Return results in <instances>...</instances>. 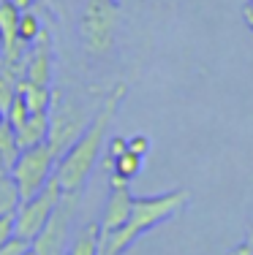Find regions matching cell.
<instances>
[{"mask_svg": "<svg viewBox=\"0 0 253 255\" xmlns=\"http://www.w3.org/2000/svg\"><path fill=\"white\" fill-rule=\"evenodd\" d=\"M125 93H128V84H125V82L114 84L112 93L106 95V101L101 103V109L93 114V120H90L87 128L82 130V136L76 138V141L71 144L68 152L57 160L55 179L60 182L63 193L82 190L84 182L90 179V171L95 168V163H98V157H101L106 133H109L112 120H114V114H117V109H120V103H123Z\"/></svg>", "mask_w": 253, "mask_h": 255, "instance_id": "1", "label": "cell"}, {"mask_svg": "<svg viewBox=\"0 0 253 255\" xmlns=\"http://www.w3.org/2000/svg\"><path fill=\"white\" fill-rule=\"evenodd\" d=\"M188 201L191 193L185 187L161 193V196H134V209H131V217L125 220V226L117 228L114 234L101 236V255H123L139 236H144L161 223L172 220L174 215H180Z\"/></svg>", "mask_w": 253, "mask_h": 255, "instance_id": "2", "label": "cell"}, {"mask_svg": "<svg viewBox=\"0 0 253 255\" xmlns=\"http://www.w3.org/2000/svg\"><path fill=\"white\" fill-rule=\"evenodd\" d=\"M120 27V3L117 0H87L79 16V38L87 54L104 57L114 49Z\"/></svg>", "mask_w": 253, "mask_h": 255, "instance_id": "3", "label": "cell"}, {"mask_svg": "<svg viewBox=\"0 0 253 255\" xmlns=\"http://www.w3.org/2000/svg\"><path fill=\"white\" fill-rule=\"evenodd\" d=\"M79 204H82V190L63 193V198L57 201L46 226L30 242L33 255H65L71 236H74V220H76V212H79Z\"/></svg>", "mask_w": 253, "mask_h": 255, "instance_id": "4", "label": "cell"}, {"mask_svg": "<svg viewBox=\"0 0 253 255\" xmlns=\"http://www.w3.org/2000/svg\"><path fill=\"white\" fill-rule=\"evenodd\" d=\"M90 117L84 109L74 101L63 98V90H52V103H49V147L55 157L60 160L71 149V144L82 136L87 128Z\"/></svg>", "mask_w": 253, "mask_h": 255, "instance_id": "5", "label": "cell"}, {"mask_svg": "<svg viewBox=\"0 0 253 255\" xmlns=\"http://www.w3.org/2000/svg\"><path fill=\"white\" fill-rule=\"evenodd\" d=\"M55 166H57V157L52 152L49 141L38 144V147H30V149H22L16 163L11 166V179L19 187L22 201L35 196L46 182L55 177Z\"/></svg>", "mask_w": 253, "mask_h": 255, "instance_id": "6", "label": "cell"}, {"mask_svg": "<svg viewBox=\"0 0 253 255\" xmlns=\"http://www.w3.org/2000/svg\"><path fill=\"white\" fill-rule=\"evenodd\" d=\"M60 198H63V187H60V182L52 177L35 196L25 198V201L16 206L14 234L22 236V239H27V242H33L35 236H38V231L46 226V220H49V215L55 212Z\"/></svg>", "mask_w": 253, "mask_h": 255, "instance_id": "7", "label": "cell"}, {"mask_svg": "<svg viewBox=\"0 0 253 255\" xmlns=\"http://www.w3.org/2000/svg\"><path fill=\"white\" fill-rule=\"evenodd\" d=\"M22 79H27L30 84H38V87H52V38L44 30L27 49Z\"/></svg>", "mask_w": 253, "mask_h": 255, "instance_id": "8", "label": "cell"}, {"mask_svg": "<svg viewBox=\"0 0 253 255\" xmlns=\"http://www.w3.org/2000/svg\"><path fill=\"white\" fill-rule=\"evenodd\" d=\"M131 209H134V193L131 187H109V198L104 204V212H101V236L114 234L117 228L125 226V220L131 217Z\"/></svg>", "mask_w": 253, "mask_h": 255, "instance_id": "9", "label": "cell"}, {"mask_svg": "<svg viewBox=\"0 0 253 255\" xmlns=\"http://www.w3.org/2000/svg\"><path fill=\"white\" fill-rule=\"evenodd\" d=\"M16 144L19 149H30L38 144L49 141V114H30L25 120V125L16 128Z\"/></svg>", "mask_w": 253, "mask_h": 255, "instance_id": "10", "label": "cell"}, {"mask_svg": "<svg viewBox=\"0 0 253 255\" xmlns=\"http://www.w3.org/2000/svg\"><path fill=\"white\" fill-rule=\"evenodd\" d=\"M65 255H101V228L98 223H84L82 228L74 231L71 245Z\"/></svg>", "mask_w": 253, "mask_h": 255, "instance_id": "11", "label": "cell"}, {"mask_svg": "<svg viewBox=\"0 0 253 255\" xmlns=\"http://www.w3.org/2000/svg\"><path fill=\"white\" fill-rule=\"evenodd\" d=\"M19 95L25 98L30 114H49V103H52V87H38V84H30L27 79H19L16 84Z\"/></svg>", "mask_w": 253, "mask_h": 255, "instance_id": "12", "label": "cell"}, {"mask_svg": "<svg viewBox=\"0 0 253 255\" xmlns=\"http://www.w3.org/2000/svg\"><path fill=\"white\" fill-rule=\"evenodd\" d=\"M19 16H22V11L16 8L11 0H0V41H3V44H11V41L16 38Z\"/></svg>", "mask_w": 253, "mask_h": 255, "instance_id": "13", "label": "cell"}, {"mask_svg": "<svg viewBox=\"0 0 253 255\" xmlns=\"http://www.w3.org/2000/svg\"><path fill=\"white\" fill-rule=\"evenodd\" d=\"M19 204H22V196H19L16 182L11 179V174H3V177H0V217L14 215Z\"/></svg>", "mask_w": 253, "mask_h": 255, "instance_id": "14", "label": "cell"}, {"mask_svg": "<svg viewBox=\"0 0 253 255\" xmlns=\"http://www.w3.org/2000/svg\"><path fill=\"white\" fill-rule=\"evenodd\" d=\"M19 144H16V133L14 128L8 123H0V157H3V163L8 166V174H11V166L16 163V157H19Z\"/></svg>", "mask_w": 253, "mask_h": 255, "instance_id": "15", "label": "cell"}, {"mask_svg": "<svg viewBox=\"0 0 253 255\" xmlns=\"http://www.w3.org/2000/svg\"><path fill=\"white\" fill-rule=\"evenodd\" d=\"M142 160H144V157H139V155H134V152H128V149H125V152L120 155V157H114V160H112V171L131 182V179L139 177Z\"/></svg>", "mask_w": 253, "mask_h": 255, "instance_id": "16", "label": "cell"}, {"mask_svg": "<svg viewBox=\"0 0 253 255\" xmlns=\"http://www.w3.org/2000/svg\"><path fill=\"white\" fill-rule=\"evenodd\" d=\"M16 84H19V79H16L14 74H8V71H0V112H3V117H5V112H8V106L14 103L16 98Z\"/></svg>", "mask_w": 253, "mask_h": 255, "instance_id": "17", "label": "cell"}, {"mask_svg": "<svg viewBox=\"0 0 253 255\" xmlns=\"http://www.w3.org/2000/svg\"><path fill=\"white\" fill-rule=\"evenodd\" d=\"M41 35V22L33 11H22L19 16V27H16V38H22L25 44H33L35 38Z\"/></svg>", "mask_w": 253, "mask_h": 255, "instance_id": "18", "label": "cell"}, {"mask_svg": "<svg viewBox=\"0 0 253 255\" xmlns=\"http://www.w3.org/2000/svg\"><path fill=\"white\" fill-rule=\"evenodd\" d=\"M30 117V109H27V103H25V98H22L19 93H16V98H14V103L8 106V112H5V123H8L11 128H22L25 125V120Z\"/></svg>", "mask_w": 253, "mask_h": 255, "instance_id": "19", "label": "cell"}, {"mask_svg": "<svg viewBox=\"0 0 253 255\" xmlns=\"http://www.w3.org/2000/svg\"><path fill=\"white\" fill-rule=\"evenodd\" d=\"M30 253V242L22 239V236H11L3 247H0V255H25Z\"/></svg>", "mask_w": 253, "mask_h": 255, "instance_id": "20", "label": "cell"}, {"mask_svg": "<svg viewBox=\"0 0 253 255\" xmlns=\"http://www.w3.org/2000/svg\"><path fill=\"white\" fill-rule=\"evenodd\" d=\"M128 152H134V155L144 157V155L150 152V138H147V136H142V133L131 136V138H128Z\"/></svg>", "mask_w": 253, "mask_h": 255, "instance_id": "21", "label": "cell"}, {"mask_svg": "<svg viewBox=\"0 0 253 255\" xmlns=\"http://www.w3.org/2000/svg\"><path fill=\"white\" fill-rule=\"evenodd\" d=\"M11 236H16L14 234V215H3L0 217V247H3Z\"/></svg>", "mask_w": 253, "mask_h": 255, "instance_id": "22", "label": "cell"}, {"mask_svg": "<svg viewBox=\"0 0 253 255\" xmlns=\"http://www.w3.org/2000/svg\"><path fill=\"white\" fill-rule=\"evenodd\" d=\"M128 149V138H123V136H112V141H109V160H114V157H120Z\"/></svg>", "mask_w": 253, "mask_h": 255, "instance_id": "23", "label": "cell"}, {"mask_svg": "<svg viewBox=\"0 0 253 255\" xmlns=\"http://www.w3.org/2000/svg\"><path fill=\"white\" fill-rule=\"evenodd\" d=\"M229 255H253V242H240Z\"/></svg>", "mask_w": 253, "mask_h": 255, "instance_id": "24", "label": "cell"}, {"mask_svg": "<svg viewBox=\"0 0 253 255\" xmlns=\"http://www.w3.org/2000/svg\"><path fill=\"white\" fill-rule=\"evenodd\" d=\"M11 3H14L19 11H30V8H33V3H35V0H11Z\"/></svg>", "mask_w": 253, "mask_h": 255, "instance_id": "25", "label": "cell"}, {"mask_svg": "<svg viewBox=\"0 0 253 255\" xmlns=\"http://www.w3.org/2000/svg\"><path fill=\"white\" fill-rule=\"evenodd\" d=\"M0 123H5V117H3V112H0Z\"/></svg>", "mask_w": 253, "mask_h": 255, "instance_id": "26", "label": "cell"}, {"mask_svg": "<svg viewBox=\"0 0 253 255\" xmlns=\"http://www.w3.org/2000/svg\"><path fill=\"white\" fill-rule=\"evenodd\" d=\"M248 8H251V11H253V0H251V5H248Z\"/></svg>", "mask_w": 253, "mask_h": 255, "instance_id": "27", "label": "cell"}, {"mask_svg": "<svg viewBox=\"0 0 253 255\" xmlns=\"http://www.w3.org/2000/svg\"><path fill=\"white\" fill-rule=\"evenodd\" d=\"M25 255H33V250H30V253H25Z\"/></svg>", "mask_w": 253, "mask_h": 255, "instance_id": "28", "label": "cell"}]
</instances>
